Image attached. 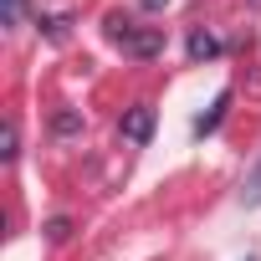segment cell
<instances>
[{"mask_svg": "<svg viewBox=\"0 0 261 261\" xmlns=\"http://www.w3.org/2000/svg\"><path fill=\"white\" fill-rule=\"evenodd\" d=\"M185 51H190V62H210V57H220L225 46H220V36H210V31H195Z\"/></svg>", "mask_w": 261, "mask_h": 261, "instance_id": "3", "label": "cell"}, {"mask_svg": "<svg viewBox=\"0 0 261 261\" xmlns=\"http://www.w3.org/2000/svg\"><path fill=\"white\" fill-rule=\"evenodd\" d=\"M108 41L123 46V57H134V62L164 57V31L159 26H134L128 16H108Z\"/></svg>", "mask_w": 261, "mask_h": 261, "instance_id": "1", "label": "cell"}, {"mask_svg": "<svg viewBox=\"0 0 261 261\" xmlns=\"http://www.w3.org/2000/svg\"><path fill=\"white\" fill-rule=\"evenodd\" d=\"M241 200H246V205H261V159H256V169L246 174V190H241Z\"/></svg>", "mask_w": 261, "mask_h": 261, "instance_id": "7", "label": "cell"}, {"mask_svg": "<svg viewBox=\"0 0 261 261\" xmlns=\"http://www.w3.org/2000/svg\"><path fill=\"white\" fill-rule=\"evenodd\" d=\"M21 6H26V0H6V16H0V21L16 26V21H21Z\"/></svg>", "mask_w": 261, "mask_h": 261, "instance_id": "9", "label": "cell"}, {"mask_svg": "<svg viewBox=\"0 0 261 261\" xmlns=\"http://www.w3.org/2000/svg\"><path fill=\"white\" fill-rule=\"evenodd\" d=\"M46 236H51V241H67V236H72V220H67V215H57V220L46 225Z\"/></svg>", "mask_w": 261, "mask_h": 261, "instance_id": "8", "label": "cell"}, {"mask_svg": "<svg viewBox=\"0 0 261 261\" xmlns=\"http://www.w3.org/2000/svg\"><path fill=\"white\" fill-rule=\"evenodd\" d=\"M225 108H230V92H220V97L210 102V113H205V118L195 123V134H200V139H205V134H215V128H220V118H225Z\"/></svg>", "mask_w": 261, "mask_h": 261, "instance_id": "4", "label": "cell"}, {"mask_svg": "<svg viewBox=\"0 0 261 261\" xmlns=\"http://www.w3.org/2000/svg\"><path fill=\"white\" fill-rule=\"evenodd\" d=\"M139 6H144V11H164V6H169V0H139Z\"/></svg>", "mask_w": 261, "mask_h": 261, "instance_id": "10", "label": "cell"}, {"mask_svg": "<svg viewBox=\"0 0 261 261\" xmlns=\"http://www.w3.org/2000/svg\"><path fill=\"white\" fill-rule=\"evenodd\" d=\"M51 134H57V139H72V134H82V113H72V108H62V113L51 118Z\"/></svg>", "mask_w": 261, "mask_h": 261, "instance_id": "6", "label": "cell"}, {"mask_svg": "<svg viewBox=\"0 0 261 261\" xmlns=\"http://www.w3.org/2000/svg\"><path fill=\"white\" fill-rule=\"evenodd\" d=\"M21 154V128H16V118H6V128H0V159H16Z\"/></svg>", "mask_w": 261, "mask_h": 261, "instance_id": "5", "label": "cell"}, {"mask_svg": "<svg viewBox=\"0 0 261 261\" xmlns=\"http://www.w3.org/2000/svg\"><path fill=\"white\" fill-rule=\"evenodd\" d=\"M118 134H123L128 144H149V139H154V108H149V102H134V108L123 113Z\"/></svg>", "mask_w": 261, "mask_h": 261, "instance_id": "2", "label": "cell"}, {"mask_svg": "<svg viewBox=\"0 0 261 261\" xmlns=\"http://www.w3.org/2000/svg\"><path fill=\"white\" fill-rule=\"evenodd\" d=\"M246 6H256V11H261V0H246Z\"/></svg>", "mask_w": 261, "mask_h": 261, "instance_id": "11", "label": "cell"}]
</instances>
